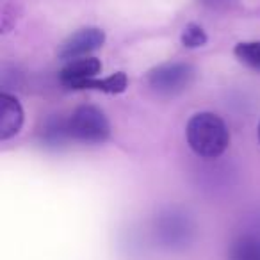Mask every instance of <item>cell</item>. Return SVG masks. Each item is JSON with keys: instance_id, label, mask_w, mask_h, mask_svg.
<instances>
[{"instance_id": "obj_1", "label": "cell", "mask_w": 260, "mask_h": 260, "mask_svg": "<svg viewBox=\"0 0 260 260\" xmlns=\"http://www.w3.org/2000/svg\"><path fill=\"white\" fill-rule=\"evenodd\" d=\"M187 145L198 157L217 159L230 146V130L214 112H198L185 126Z\"/></svg>"}, {"instance_id": "obj_2", "label": "cell", "mask_w": 260, "mask_h": 260, "mask_svg": "<svg viewBox=\"0 0 260 260\" xmlns=\"http://www.w3.org/2000/svg\"><path fill=\"white\" fill-rule=\"evenodd\" d=\"M70 139L86 145H102L111 136V123L102 109L80 105L68 116Z\"/></svg>"}, {"instance_id": "obj_3", "label": "cell", "mask_w": 260, "mask_h": 260, "mask_svg": "<svg viewBox=\"0 0 260 260\" xmlns=\"http://www.w3.org/2000/svg\"><path fill=\"white\" fill-rule=\"evenodd\" d=\"M196 70L187 62H164L146 73V84L159 96H177L191 87Z\"/></svg>"}, {"instance_id": "obj_4", "label": "cell", "mask_w": 260, "mask_h": 260, "mask_svg": "<svg viewBox=\"0 0 260 260\" xmlns=\"http://www.w3.org/2000/svg\"><path fill=\"white\" fill-rule=\"evenodd\" d=\"M105 43V32L98 27H86L72 36H68L61 43L57 50V57L62 61H73V59L89 57L91 52L102 48Z\"/></svg>"}, {"instance_id": "obj_5", "label": "cell", "mask_w": 260, "mask_h": 260, "mask_svg": "<svg viewBox=\"0 0 260 260\" xmlns=\"http://www.w3.org/2000/svg\"><path fill=\"white\" fill-rule=\"evenodd\" d=\"M155 234L159 241L168 248H182L191 241L192 224L184 212L168 210L157 221Z\"/></svg>"}, {"instance_id": "obj_6", "label": "cell", "mask_w": 260, "mask_h": 260, "mask_svg": "<svg viewBox=\"0 0 260 260\" xmlns=\"http://www.w3.org/2000/svg\"><path fill=\"white\" fill-rule=\"evenodd\" d=\"M102 73V62L94 57H80L68 61L59 73V82L68 89H89L91 82Z\"/></svg>"}, {"instance_id": "obj_7", "label": "cell", "mask_w": 260, "mask_h": 260, "mask_svg": "<svg viewBox=\"0 0 260 260\" xmlns=\"http://www.w3.org/2000/svg\"><path fill=\"white\" fill-rule=\"evenodd\" d=\"M23 125V109L15 94H0V139L8 141L15 138Z\"/></svg>"}, {"instance_id": "obj_8", "label": "cell", "mask_w": 260, "mask_h": 260, "mask_svg": "<svg viewBox=\"0 0 260 260\" xmlns=\"http://www.w3.org/2000/svg\"><path fill=\"white\" fill-rule=\"evenodd\" d=\"M228 260H260V239L256 235H239L230 246Z\"/></svg>"}, {"instance_id": "obj_9", "label": "cell", "mask_w": 260, "mask_h": 260, "mask_svg": "<svg viewBox=\"0 0 260 260\" xmlns=\"http://www.w3.org/2000/svg\"><path fill=\"white\" fill-rule=\"evenodd\" d=\"M41 139L48 146H59L62 143L70 141L68 130V118L62 116H50L45 119L43 128H41Z\"/></svg>"}, {"instance_id": "obj_10", "label": "cell", "mask_w": 260, "mask_h": 260, "mask_svg": "<svg viewBox=\"0 0 260 260\" xmlns=\"http://www.w3.org/2000/svg\"><path fill=\"white\" fill-rule=\"evenodd\" d=\"M234 54L242 64L260 72V41H244L235 45Z\"/></svg>"}, {"instance_id": "obj_11", "label": "cell", "mask_w": 260, "mask_h": 260, "mask_svg": "<svg viewBox=\"0 0 260 260\" xmlns=\"http://www.w3.org/2000/svg\"><path fill=\"white\" fill-rule=\"evenodd\" d=\"M128 86V79L123 72L112 73L111 77H105V79H94L91 82L89 89L94 91H102V93H109V94H119L126 89Z\"/></svg>"}, {"instance_id": "obj_12", "label": "cell", "mask_w": 260, "mask_h": 260, "mask_svg": "<svg viewBox=\"0 0 260 260\" xmlns=\"http://www.w3.org/2000/svg\"><path fill=\"white\" fill-rule=\"evenodd\" d=\"M180 40L185 48H200L207 43L209 38H207V32L203 30L202 25H198V23H187L184 27V30H182Z\"/></svg>"}, {"instance_id": "obj_13", "label": "cell", "mask_w": 260, "mask_h": 260, "mask_svg": "<svg viewBox=\"0 0 260 260\" xmlns=\"http://www.w3.org/2000/svg\"><path fill=\"white\" fill-rule=\"evenodd\" d=\"M200 4H203L205 8H212V9H223L228 8L235 2V0H198Z\"/></svg>"}, {"instance_id": "obj_14", "label": "cell", "mask_w": 260, "mask_h": 260, "mask_svg": "<svg viewBox=\"0 0 260 260\" xmlns=\"http://www.w3.org/2000/svg\"><path fill=\"white\" fill-rule=\"evenodd\" d=\"M258 141H260V123H258Z\"/></svg>"}]
</instances>
